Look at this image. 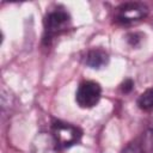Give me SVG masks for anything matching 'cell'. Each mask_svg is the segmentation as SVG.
Masks as SVG:
<instances>
[{
  "instance_id": "obj_2",
  "label": "cell",
  "mask_w": 153,
  "mask_h": 153,
  "mask_svg": "<svg viewBox=\"0 0 153 153\" xmlns=\"http://www.w3.org/2000/svg\"><path fill=\"white\" fill-rule=\"evenodd\" d=\"M71 16L63 8H56L49 11L44 18L45 37L51 38L61 32L66 31L71 26Z\"/></svg>"
},
{
  "instance_id": "obj_6",
  "label": "cell",
  "mask_w": 153,
  "mask_h": 153,
  "mask_svg": "<svg viewBox=\"0 0 153 153\" xmlns=\"http://www.w3.org/2000/svg\"><path fill=\"white\" fill-rule=\"evenodd\" d=\"M137 105L140 109L148 111L153 109V87L147 88L146 91H143L139 99H137Z\"/></svg>"
},
{
  "instance_id": "obj_5",
  "label": "cell",
  "mask_w": 153,
  "mask_h": 153,
  "mask_svg": "<svg viewBox=\"0 0 153 153\" xmlns=\"http://www.w3.org/2000/svg\"><path fill=\"white\" fill-rule=\"evenodd\" d=\"M108 62H109V55L102 49H92L87 51L85 56V63L93 69H99L106 66Z\"/></svg>"
},
{
  "instance_id": "obj_4",
  "label": "cell",
  "mask_w": 153,
  "mask_h": 153,
  "mask_svg": "<svg viewBox=\"0 0 153 153\" xmlns=\"http://www.w3.org/2000/svg\"><path fill=\"white\" fill-rule=\"evenodd\" d=\"M148 8L141 2H124L116 8L115 20L120 24H131L146 18Z\"/></svg>"
},
{
  "instance_id": "obj_3",
  "label": "cell",
  "mask_w": 153,
  "mask_h": 153,
  "mask_svg": "<svg viewBox=\"0 0 153 153\" xmlns=\"http://www.w3.org/2000/svg\"><path fill=\"white\" fill-rule=\"evenodd\" d=\"M102 97V87L98 82L92 80L82 81L75 92V100L82 109H90L98 104Z\"/></svg>"
},
{
  "instance_id": "obj_1",
  "label": "cell",
  "mask_w": 153,
  "mask_h": 153,
  "mask_svg": "<svg viewBox=\"0 0 153 153\" xmlns=\"http://www.w3.org/2000/svg\"><path fill=\"white\" fill-rule=\"evenodd\" d=\"M53 137L56 147L68 148L78 143L81 139V130L69 123L55 121L53 123Z\"/></svg>"
},
{
  "instance_id": "obj_8",
  "label": "cell",
  "mask_w": 153,
  "mask_h": 153,
  "mask_svg": "<svg viewBox=\"0 0 153 153\" xmlns=\"http://www.w3.org/2000/svg\"><path fill=\"white\" fill-rule=\"evenodd\" d=\"M127 38H128V42H129L133 47H136V45L139 44V42L141 41V38H139V37H137V33H136V32L128 35V36H127Z\"/></svg>"
},
{
  "instance_id": "obj_7",
  "label": "cell",
  "mask_w": 153,
  "mask_h": 153,
  "mask_svg": "<svg viewBox=\"0 0 153 153\" xmlns=\"http://www.w3.org/2000/svg\"><path fill=\"white\" fill-rule=\"evenodd\" d=\"M133 86H134V81L131 79H126L122 84H121V90L122 92L124 93H129L131 90H133Z\"/></svg>"
}]
</instances>
